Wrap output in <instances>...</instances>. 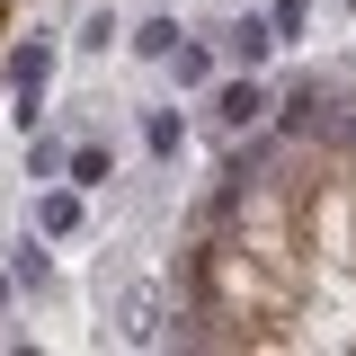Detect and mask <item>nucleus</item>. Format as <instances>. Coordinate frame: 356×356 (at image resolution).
I'll return each instance as SVG.
<instances>
[{
	"instance_id": "9",
	"label": "nucleus",
	"mask_w": 356,
	"mask_h": 356,
	"mask_svg": "<svg viewBox=\"0 0 356 356\" xmlns=\"http://www.w3.org/2000/svg\"><path fill=\"white\" fill-rule=\"evenodd\" d=\"M9 285H18V294H44V285H54V250H44V232L9 241Z\"/></svg>"
},
{
	"instance_id": "15",
	"label": "nucleus",
	"mask_w": 356,
	"mask_h": 356,
	"mask_svg": "<svg viewBox=\"0 0 356 356\" xmlns=\"http://www.w3.org/2000/svg\"><path fill=\"white\" fill-rule=\"evenodd\" d=\"M9 303H18V285H9V267H0V321H9Z\"/></svg>"
},
{
	"instance_id": "6",
	"label": "nucleus",
	"mask_w": 356,
	"mask_h": 356,
	"mask_svg": "<svg viewBox=\"0 0 356 356\" xmlns=\"http://www.w3.org/2000/svg\"><path fill=\"white\" fill-rule=\"evenodd\" d=\"M36 232L44 241H72V232H81V187H72V178H44L36 187Z\"/></svg>"
},
{
	"instance_id": "14",
	"label": "nucleus",
	"mask_w": 356,
	"mask_h": 356,
	"mask_svg": "<svg viewBox=\"0 0 356 356\" xmlns=\"http://www.w3.org/2000/svg\"><path fill=\"white\" fill-rule=\"evenodd\" d=\"M116 36H125V27H116V9H89V18H81V36H72V44H81V54H107Z\"/></svg>"
},
{
	"instance_id": "3",
	"label": "nucleus",
	"mask_w": 356,
	"mask_h": 356,
	"mask_svg": "<svg viewBox=\"0 0 356 356\" xmlns=\"http://www.w3.org/2000/svg\"><path fill=\"white\" fill-rule=\"evenodd\" d=\"M267 125H276V143H321V134L339 125V98H330V81H294L276 107H267Z\"/></svg>"
},
{
	"instance_id": "4",
	"label": "nucleus",
	"mask_w": 356,
	"mask_h": 356,
	"mask_svg": "<svg viewBox=\"0 0 356 356\" xmlns=\"http://www.w3.org/2000/svg\"><path fill=\"white\" fill-rule=\"evenodd\" d=\"M267 54H276V27H267V9H241V18L222 27V63H232V72H267Z\"/></svg>"
},
{
	"instance_id": "8",
	"label": "nucleus",
	"mask_w": 356,
	"mask_h": 356,
	"mask_svg": "<svg viewBox=\"0 0 356 356\" xmlns=\"http://www.w3.org/2000/svg\"><path fill=\"white\" fill-rule=\"evenodd\" d=\"M143 152H152L161 170H178V152H187V116H178V107H143Z\"/></svg>"
},
{
	"instance_id": "11",
	"label": "nucleus",
	"mask_w": 356,
	"mask_h": 356,
	"mask_svg": "<svg viewBox=\"0 0 356 356\" xmlns=\"http://www.w3.org/2000/svg\"><path fill=\"white\" fill-rule=\"evenodd\" d=\"M63 152H72V134H44V125H27V178H63Z\"/></svg>"
},
{
	"instance_id": "1",
	"label": "nucleus",
	"mask_w": 356,
	"mask_h": 356,
	"mask_svg": "<svg viewBox=\"0 0 356 356\" xmlns=\"http://www.w3.org/2000/svg\"><path fill=\"white\" fill-rule=\"evenodd\" d=\"M0 72H9V116H18V134L44 125V89H54V36H44V27H36V36H18Z\"/></svg>"
},
{
	"instance_id": "2",
	"label": "nucleus",
	"mask_w": 356,
	"mask_h": 356,
	"mask_svg": "<svg viewBox=\"0 0 356 356\" xmlns=\"http://www.w3.org/2000/svg\"><path fill=\"white\" fill-rule=\"evenodd\" d=\"M196 98H205V116H214L222 134H267V107H276V89H267L259 72H214Z\"/></svg>"
},
{
	"instance_id": "10",
	"label": "nucleus",
	"mask_w": 356,
	"mask_h": 356,
	"mask_svg": "<svg viewBox=\"0 0 356 356\" xmlns=\"http://www.w3.org/2000/svg\"><path fill=\"white\" fill-rule=\"evenodd\" d=\"M63 178H72V187H81V196H89V187H107V178H116V161H107V152H98V143H89V134H81V143L63 152Z\"/></svg>"
},
{
	"instance_id": "12",
	"label": "nucleus",
	"mask_w": 356,
	"mask_h": 356,
	"mask_svg": "<svg viewBox=\"0 0 356 356\" xmlns=\"http://www.w3.org/2000/svg\"><path fill=\"white\" fill-rule=\"evenodd\" d=\"M178 36H187V27H178V18H143V27H134L125 44H134V54H143V63H161V54H170Z\"/></svg>"
},
{
	"instance_id": "13",
	"label": "nucleus",
	"mask_w": 356,
	"mask_h": 356,
	"mask_svg": "<svg viewBox=\"0 0 356 356\" xmlns=\"http://www.w3.org/2000/svg\"><path fill=\"white\" fill-rule=\"evenodd\" d=\"M267 27H276V44H303V36H312V0H276Z\"/></svg>"
},
{
	"instance_id": "5",
	"label": "nucleus",
	"mask_w": 356,
	"mask_h": 356,
	"mask_svg": "<svg viewBox=\"0 0 356 356\" xmlns=\"http://www.w3.org/2000/svg\"><path fill=\"white\" fill-rule=\"evenodd\" d=\"M116 321H125V339H170V294H161V285H125V294H116Z\"/></svg>"
},
{
	"instance_id": "7",
	"label": "nucleus",
	"mask_w": 356,
	"mask_h": 356,
	"mask_svg": "<svg viewBox=\"0 0 356 356\" xmlns=\"http://www.w3.org/2000/svg\"><path fill=\"white\" fill-rule=\"evenodd\" d=\"M161 72H170L178 89H205V81L222 72V63H214V44H205V36H178L170 54H161Z\"/></svg>"
},
{
	"instance_id": "16",
	"label": "nucleus",
	"mask_w": 356,
	"mask_h": 356,
	"mask_svg": "<svg viewBox=\"0 0 356 356\" xmlns=\"http://www.w3.org/2000/svg\"><path fill=\"white\" fill-rule=\"evenodd\" d=\"M348 9H356V0H348Z\"/></svg>"
}]
</instances>
